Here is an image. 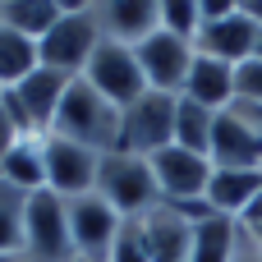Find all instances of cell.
<instances>
[{"mask_svg": "<svg viewBox=\"0 0 262 262\" xmlns=\"http://www.w3.org/2000/svg\"><path fill=\"white\" fill-rule=\"evenodd\" d=\"M51 134H60V138H69L78 147H92L97 157L120 152V106H111L97 88L74 78L64 101H60V115H55Z\"/></svg>", "mask_w": 262, "mask_h": 262, "instance_id": "cell-1", "label": "cell"}, {"mask_svg": "<svg viewBox=\"0 0 262 262\" xmlns=\"http://www.w3.org/2000/svg\"><path fill=\"white\" fill-rule=\"evenodd\" d=\"M101 41H106V37H101L97 9H92V0H83V5H69L64 18L37 41V60H41L46 69L69 74V78H83V69H88V60L97 55Z\"/></svg>", "mask_w": 262, "mask_h": 262, "instance_id": "cell-2", "label": "cell"}, {"mask_svg": "<svg viewBox=\"0 0 262 262\" xmlns=\"http://www.w3.org/2000/svg\"><path fill=\"white\" fill-rule=\"evenodd\" d=\"M69 83H74L69 74L37 64L18 88H5V92H0V106L9 111V120L18 124L23 138H41V134H51V124H55V115H60V101H64Z\"/></svg>", "mask_w": 262, "mask_h": 262, "instance_id": "cell-3", "label": "cell"}, {"mask_svg": "<svg viewBox=\"0 0 262 262\" xmlns=\"http://www.w3.org/2000/svg\"><path fill=\"white\" fill-rule=\"evenodd\" d=\"M97 198H106L124 221H138L161 203V189H157V175H152V166L143 157L106 152L101 170H97Z\"/></svg>", "mask_w": 262, "mask_h": 262, "instance_id": "cell-4", "label": "cell"}, {"mask_svg": "<svg viewBox=\"0 0 262 262\" xmlns=\"http://www.w3.org/2000/svg\"><path fill=\"white\" fill-rule=\"evenodd\" d=\"M175 106H180V97H170V92H143L134 106H124L120 111V152H129V157H157L161 147H170L175 143Z\"/></svg>", "mask_w": 262, "mask_h": 262, "instance_id": "cell-5", "label": "cell"}, {"mask_svg": "<svg viewBox=\"0 0 262 262\" xmlns=\"http://www.w3.org/2000/svg\"><path fill=\"white\" fill-rule=\"evenodd\" d=\"M23 253L37 262H69L74 253V235H69V207L64 198H55L51 189L28 198V226H23Z\"/></svg>", "mask_w": 262, "mask_h": 262, "instance_id": "cell-6", "label": "cell"}, {"mask_svg": "<svg viewBox=\"0 0 262 262\" xmlns=\"http://www.w3.org/2000/svg\"><path fill=\"white\" fill-rule=\"evenodd\" d=\"M41 161H46V189L55 198H83L97 193V170L101 157L92 147H78L60 134H41Z\"/></svg>", "mask_w": 262, "mask_h": 262, "instance_id": "cell-7", "label": "cell"}, {"mask_svg": "<svg viewBox=\"0 0 262 262\" xmlns=\"http://www.w3.org/2000/svg\"><path fill=\"white\" fill-rule=\"evenodd\" d=\"M83 83L88 88H97L111 106H134L143 92H147V78H143V64H138V55L129 51V46H115V41H101L97 46V55L88 60V69H83Z\"/></svg>", "mask_w": 262, "mask_h": 262, "instance_id": "cell-8", "label": "cell"}, {"mask_svg": "<svg viewBox=\"0 0 262 262\" xmlns=\"http://www.w3.org/2000/svg\"><path fill=\"white\" fill-rule=\"evenodd\" d=\"M69 207V235H74V253L78 258H92V262H111V249L120 239V226L124 216L97 198V193H83V198H64Z\"/></svg>", "mask_w": 262, "mask_h": 262, "instance_id": "cell-9", "label": "cell"}, {"mask_svg": "<svg viewBox=\"0 0 262 262\" xmlns=\"http://www.w3.org/2000/svg\"><path fill=\"white\" fill-rule=\"evenodd\" d=\"M134 55H138L143 78H147L152 92H170V97H180V92H184V78H189V64H193L198 51H193V41H184V37L157 28L143 46H134Z\"/></svg>", "mask_w": 262, "mask_h": 262, "instance_id": "cell-10", "label": "cell"}, {"mask_svg": "<svg viewBox=\"0 0 262 262\" xmlns=\"http://www.w3.org/2000/svg\"><path fill=\"white\" fill-rule=\"evenodd\" d=\"M253 46H258V23L244 14V5H235L230 14L221 18H203L198 37H193V51L198 55H212L221 64H244L253 60Z\"/></svg>", "mask_w": 262, "mask_h": 262, "instance_id": "cell-11", "label": "cell"}, {"mask_svg": "<svg viewBox=\"0 0 262 262\" xmlns=\"http://www.w3.org/2000/svg\"><path fill=\"white\" fill-rule=\"evenodd\" d=\"M152 175H157V189H161V203H180V198H207V184H212V161L198 157V152H184V147H161L157 157H147Z\"/></svg>", "mask_w": 262, "mask_h": 262, "instance_id": "cell-12", "label": "cell"}, {"mask_svg": "<svg viewBox=\"0 0 262 262\" xmlns=\"http://www.w3.org/2000/svg\"><path fill=\"white\" fill-rule=\"evenodd\" d=\"M207 161L212 170H262V134L239 111H221L212 124Z\"/></svg>", "mask_w": 262, "mask_h": 262, "instance_id": "cell-13", "label": "cell"}, {"mask_svg": "<svg viewBox=\"0 0 262 262\" xmlns=\"http://www.w3.org/2000/svg\"><path fill=\"white\" fill-rule=\"evenodd\" d=\"M101 37L115 46H143L161 28V0H92Z\"/></svg>", "mask_w": 262, "mask_h": 262, "instance_id": "cell-14", "label": "cell"}, {"mask_svg": "<svg viewBox=\"0 0 262 262\" xmlns=\"http://www.w3.org/2000/svg\"><path fill=\"white\" fill-rule=\"evenodd\" d=\"M138 226H143L147 262H189V253H193V226L180 221L166 203H157L147 216H138Z\"/></svg>", "mask_w": 262, "mask_h": 262, "instance_id": "cell-15", "label": "cell"}, {"mask_svg": "<svg viewBox=\"0 0 262 262\" xmlns=\"http://www.w3.org/2000/svg\"><path fill=\"white\" fill-rule=\"evenodd\" d=\"M180 97H189V101H198L207 111H230L235 106V64H221L212 55H193Z\"/></svg>", "mask_w": 262, "mask_h": 262, "instance_id": "cell-16", "label": "cell"}, {"mask_svg": "<svg viewBox=\"0 0 262 262\" xmlns=\"http://www.w3.org/2000/svg\"><path fill=\"white\" fill-rule=\"evenodd\" d=\"M64 0H0V23L23 32L28 41H41L60 18H64Z\"/></svg>", "mask_w": 262, "mask_h": 262, "instance_id": "cell-17", "label": "cell"}, {"mask_svg": "<svg viewBox=\"0 0 262 262\" xmlns=\"http://www.w3.org/2000/svg\"><path fill=\"white\" fill-rule=\"evenodd\" d=\"M258 189H262V170H212L207 203H212L221 216L239 221V216H244V207L253 203V193H258Z\"/></svg>", "mask_w": 262, "mask_h": 262, "instance_id": "cell-18", "label": "cell"}, {"mask_svg": "<svg viewBox=\"0 0 262 262\" xmlns=\"http://www.w3.org/2000/svg\"><path fill=\"white\" fill-rule=\"evenodd\" d=\"M0 180L14 184L18 193H41L46 189V161H41V138H18L14 152L0 161Z\"/></svg>", "mask_w": 262, "mask_h": 262, "instance_id": "cell-19", "label": "cell"}, {"mask_svg": "<svg viewBox=\"0 0 262 262\" xmlns=\"http://www.w3.org/2000/svg\"><path fill=\"white\" fill-rule=\"evenodd\" d=\"M216 115H221V111H207V106H198V101L180 97V106H175V147H184V152H198V157H207V147H212V124H216Z\"/></svg>", "mask_w": 262, "mask_h": 262, "instance_id": "cell-20", "label": "cell"}, {"mask_svg": "<svg viewBox=\"0 0 262 262\" xmlns=\"http://www.w3.org/2000/svg\"><path fill=\"white\" fill-rule=\"evenodd\" d=\"M37 41H28L23 32L0 23V88H18L32 69H37Z\"/></svg>", "mask_w": 262, "mask_h": 262, "instance_id": "cell-21", "label": "cell"}, {"mask_svg": "<svg viewBox=\"0 0 262 262\" xmlns=\"http://www.w3.org/2000/svg\"><path fill=\"white\" fill-rule=\"evenodd\" d=\"M235 239H239V221H230V216L193 226V253H189V262H230Z\"/></svg>", "mask_w": 262, "mask_h": 262, "instance_id": "cell-22", "label": "cell"}, {"mask_svg": "<svg viewBox=\"0 0 262 262\" xmlns=\"http://www.w3.org/2000/svg\"><path fill=\"white\" fill-rule=\"evenodd\" d=\"M28 198L14 184L0 180V253H23V226H28Z\"/></svg>", "mask_w": 262, "mask_h": 262, "instance_id": "cell-23", "label": "cell"}, {"mask_svg": "<svg viewBox=\"0 0 262 262\" xmlns=\"http://www.w3.org/2000/svg\"><path fill=\"white\" fill-rule=\"evenodd\" d=\"M161 28L193 41L203 28V0H161Z\"/></svg>", "mask_w": 262, "mask_h": 262, "instance_id": "cell-24", "label": "cell"}, {"mask_svg": "<svg viewBox=\"0 0 262 262\" xmlns=\"http://www.w3.org/2000/svg\"><path fill=\"white\" fill-rule=\"evenodd\" d=\"M111 262H147V244H143V226L138 221L120 226V239L111 249Z\"/></svg>", "mask_w": 262, "mask_h": 262, "instance_id": "cell-25", "label": "cell"}, {"mask_svg": "<svg viewBox=\"0 0 262 262\" xmlns=\"http://www.w3.org/2000/svg\"><path fill=\"white\" fill-rule=\"evenodd\" d=\"M235 101H253V106H262V60L235 64Z\"/></svg>", "mask_w": 262, "mask_h": 262, "instance_id": "cell-26", "label": "cell"}, {"mask_svg": "<svg viewBox=\"0 0 262 262\" xmlns=\"http://www.w3.org/2000/svg\"><path fill=\"white\" fill-rule=\"evenodd\" d=\"M230 262H262V244L239 226V239H235V253H230Z\"/></svg>", "mask_w": 262, "mask_h": 262, "instance_id": "cell-27", "label": "cell"}, {"mask_svg": "<svg viewBox=\"0 0 262 262\" xmlns=\"http://www.w3.org/2000/svg\"><path fill=\"white\" fill-rule=\"evenodd\" d=\"M18 138H23V134H18V124H14V120H9V111L0 106V161L14 152V143H18Z\"/></svg>", "mask_w": 262, "mask_h": 262, "instance_id": "cell-28", "label": "cell"}, {"mask_svg": "<svg viewBox=\"0 0 262 262\" xmlns=\"http://www.w3.org/2000/svg\"><path fill=\"white\" fill-rule=\"evenodd\" d=\"M239 226H244V230H258V226H262V189L253 193V203L244 207V216H239Z\"/></svg>", "mask_w": 262, "mask_h": 262, "instance_id": "cell-29", "label": "cell"}, {"mask_svg": "<svg viewBox=\"0 0 262 262\" xmlns=\"http://www.w3.org/2000/svg\"><path fill=\"white\" fill-rule=\"evenodd\" d=\"M239 5H244V14L258 23V32H262V0H239Z\"/></svg>", "mask_w": 262, "mask_h": 262, "instance_id": "cell-30", "label": "cell"}, {"mask_svg": "<svg viewBox=\"0 0 262 262\" xmlns=\"http://www.w3.org/2000/svg\"><path fill=\"white\" fill-rule=\"evenodd\" d=\"M253 60H262V32H258V46H253Z\"/></svg>", "mask_w": 262, "mask_h": 262, "instance_id": "cell-31", "label": "cell"}, {"mask_svg": "<svg viewBox=\"0 0 262 262\" xmlns=\"http://www.w3.org/2000/svg\"><path fill=\"white\" fill-rule=\"evenodd\" d=\"M14 262H37V258H32V253H18V258H14Z\"/></svg>", "mask_w": 262, "mask_h": 262, "instance_id": "cell-32", "label": "cell"}, {"mask_svg": "<svg viewBox=\"0 0 262 262\" xmlns=\"http://www.w3.org/2000/svg\"><path fill=\"white\" fill-rule=\"evenodd\" d=\"M14 258H18V253H0V262H14Z\"/></svg>", "mask_w": 262, "mask_h": 262, "instance_id": "cell-33", "label": "cell"}, {"mask_svg": "<svg viewBox=\"0 0 262 262\" xmlns=\"http://www.w3.org/2000/svg\"><path fill=\"white\" fill-rule=\"evenodd\" d=\"M249 235H253V239H258V244H262V226H258V230H249Z\"/></svg>", "mask_w": 262, "mask_h": 262, "instance_id": "cell-34", "label": "cell"}, {"mask_svg": "<svg viewBox=\"0 0 262 262\" xmlns=\"http://www.w3.org/2000/svg\"><path fill=\"white\" fill-rule=\"evenodd\" d=\"M69 262H92V258H69Z\"/></svg>", "mask_w": 262, "mask_h": 262, "instance_id": "cell-35", "label": "cell"}, {"mask_svg": "<svg viewBox=\"0 0 262 262\" xmlns=\"http://www.w3.org/2000/svg\"><path fill=\"white\" fill-rule=\"evenodd\" d=\"M0 92H5V88H0Z\"/></svg>", "mask_w": 262, "mask_h": 262, "instance_id": "cell-36", "label": "cell"}]
</instances>
